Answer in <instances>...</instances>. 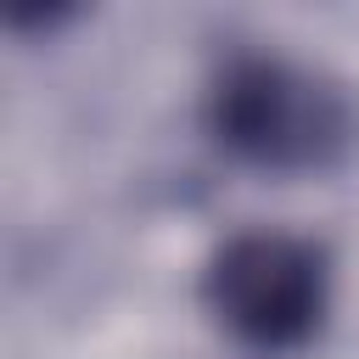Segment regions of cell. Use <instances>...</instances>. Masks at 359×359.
Instances as JSON below:
<instances>
[{
	"label": "cell",
	"instance_id": "6da1fadb",
	"mask_svg": "<svg viewBox=\"0 0 359 359\" xmlns=\"http://www.w3.org/2000/svg\"><path fill=\"white\" fill-rule=\"evenodd\" d=\"M208 123L219 146H230L241 163L269 174H303L325 168L348 146V101L286 62H236L208 107Z\"/></svg>",
	"mask_w": 359,
	"mask_h": 359
},
{
	"label": "cell",
	"instance_id": "7a4b0ae2",
	"mask_svg": "<svg viewBox=\"0 0 359 359\" xmlns=\"http://www.w3.org/2000/svg\"><path fill=\"white\" fill-rule=\"evenodd\" d=\"M202 297L241 342L264 353L297 348L325 314V252L280 230H247L213 252Z\"/></svg>",
	"mask_w": 359,
	"mask_h": 359
}]
</instances>
